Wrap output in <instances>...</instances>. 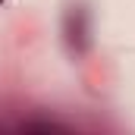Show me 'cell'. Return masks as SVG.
<instances>
[{
  "mask_svg": "<svg viewBox=\"0 0 135 135\" xmlns=\"http://www.w3.org/2000/svg\"><path fill=\"white\" fill-rule=\"evenodd\" d=\"M0 3H3V0H0Z\"/></svg>",
  "mask_w": 135,
  "mask_h": 135,
  "instance_id": "cell-2",
  "label": "cell"
},
{
  "mask_svg": "<svg viewBox=\"0 0 135 135\" xmlns=\"http://www.w3.org/2000/svg\"><path fill=\"white\" fill-rule=\"evenodd\" d=\"M66 38L79 54L88 47V13L85 9H72L66 16Z\"/></svg>",
  "mask_w": 135,
  "mask_h": 135,
  "instance_id": "cell-1",
  "label": "cell"
}]
</instances>
